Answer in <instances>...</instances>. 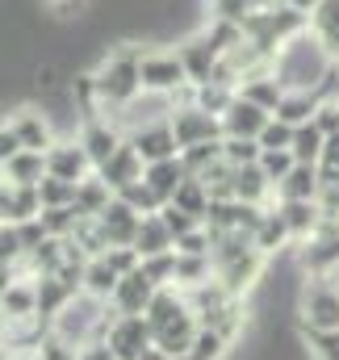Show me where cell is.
Masks as SVG:
<instances>
[{
  "mask_svg": "<svg viewBox=\"0 0 339 360\" xmlns=\"http://www.w3.org/2000/svg\"><path fill=\"white\" fill-rule=\"evenodd\" d=\"M13 130H17V139H21V147L25 151H51L59 139H55V122H51V113L46 109H17L13 117Z\"/></svg>",
  "mask_w": 339,
  "mask_h": 360,
  "instance_id": "obj_11",
  "label": "cell"
},
{
  "mask_svg": "<svg viewBox=\"0 0 339 360\" xmlns=\"http://www.w3.org/2000/svg\"><path fill=\"white\" fill-rule=\"evenodd\" d=\"M134 248H139V256H143V260H147V256H164V252H176V235L168 231V222H164L160 214H147V218H143V226H139Z\"/></svg>",
  "mask_w": 339,
  "mask_h": 360,
  "instance_id": "obj_21",
  "label": "cell"
},
{
  "mask_svg": "<svg viewBox=\"0 0 339 360\" xmlns=\"http://www.w3.org/2000/svg\"><path fill=\"white\" fill-rule=\"evenodd\" d=\"M268 197H276L272 180L264 176L260 164H248V168H235V201H255V205H268Z\"/></svg>",
  "mask_w": 339,
  "mask_h": 360,
  "instance_id": "obj_24",
  "label": "cell"
},
{
  "mask_svg": "<svg viewBox=\"0 0 339 360\" xmlns=\"http://www.w3.org/2000/svg\"><path fill=\"white\" fill-rule=\"evenodd\" d=\"M143 180H147L164 201H172V197H176V188L188 180V168H184V160H180V155H172V160H160V164H147Z\"/></svg>",
  "mask_w": 339,
  "mask_h": 360,
  "instance_id": "obj_22",
  "label": "cell"
},
{
  "mask_svg": "<svg viewBox=\"0 0 339 360\" xmlns=\"http://www.w3.org/2000/svg\"><path fill=\"white\" fill-rule=\"evenodd\" d=\"M113 197H117V193H113V188H109L101 176H96V172L76 184V210H80L84 218H101V214L109 210V201H113Z\"/></svg>",
  "mask_w": 339,
  "mask_h": 360,
  "instance_id": "obj_27",
  "label": "cell"
},
{
  "mask_svg": "<svg viewBox=\"0 0 339 360\" xmlns=\"http://www.w3.org/2000/svg\"><path fill=\"white\" fill-rule=\"evenodd\" d=\"M117 269L105 260V256H92L84 264V293L88 297H96V302H109L113 297V289H117Z\"/></svg>",
  "mask_w": 339,
  "mask_h": 360,
  "instance_id": "obj_28",
  "label": "cell"
},
{
  "mask_svg": "<svg viewBox=\"0 0 339 360\" xmlns=\"http://www.w3.org/2000/svg\"><path fill=\"white\" fill-rule=\"evenodd\" d=\"M323 147H327V134L314 122H306V126L293 130V155H298V164H323Z\"/></svg>",
  "mask_w": 339,
  "mask_h": 360,
  "instance_id": "obj_33",
  "label": "cell"
},
{
  "mask_svg": "<svg viewBox=\"0 0 339 360\" xmlns=\"http://www.w3.org/2000/svg\"><path fill=\"white\" fill-rule=\"evenodd\" d=\"M96 226H101V235H105V243H109V248H134L139 226H143V214H139L134 205H126L122 197H113V201H109V210L96 218Z\"/></svg>",
  "mask_w": 339,
  "mask_h": 360,
  "instance_id": "obj_8",
  "label": "cell"
},
{
  "mask_svg": "<svg viewBox=\"0 0 339 360\" xmlns=\"http://www.w3.org/2000/svg\"><path fill=\"white\" fill-rule=\"evenodd\" d=\"M180 160H184L188 176H201V172H210V168L222 160V139H218V143H197V147H184V151H180Z\"/></svg>",
  "mask_w": 339,
  "mask_h": 360,
  "instance_id": "obj_37",
  "label": "cell"
},
{
  "mask_svg": "<svg viewBox=\"0 0 339 360\" xmlns=\"http://www.w3.org/2000/svg\"><path fill=\"white\" fill-rule=\"evenodd\" d=\"M168 122H172V130H176L180 151H184V147H197V143H218V139H226L222 117H214V113L197 109L193 101H188V105H176Z\"/></svg>",
  "mask_w": 339,
  "mask_h": 360,
  "instance_id": "obj_5",
  "label": "cell"
},
{
  "mask_svg": "<svg viewBox=\"0 0 339 360\" xmlns=\"http://www.w3.org/2000/svg\"><path fill=\"white\" fill-rule=\"evenodd\" d=\"M298 331L314 360H339V331H310V327H298Z\"/></svg>",
  "mask_w": 339,
  "mask_h": 360,
  "instance_id": "obj_41",
  "label": "cell"
},
{
  "mask_svg": "<svg viewBox=\"0 0 339 360\" xmlns=\"http://www.w3.org/2000/svg\"><path fill=\"white\" fill-rule=\"evenodd\" d=\"M239 96H248L252 105L268 109V113H276V109H281V101H285V84L272 76V68H264V72H252V76L239 84Z\"/></svg>",
  "mask_w": 339,
  "mask_h": 360,
  "instance_id": "obj_20",
  "label": "cell"
},
{
  "mask_svg": "<svg viewBox=\"0 0 339 360\" xmlns=\"http://www.w3.org/2000/svg\"><path fill=\"white\" fill-rule=\"evenodd\" d=\"M117 197H122L126 205H134V210H139L143 218H147V214H160V210L168 205V201H164V197H160V193H155V188L147 184V180H134V184H126V188H122Z\"/></svg>",
  "mask_w": 339,
  "mask_h": 360,
  "instance_id": "obj_34",
  "label": "cell"
},
{
  "mask_svg": "<svg viewBox=\"0 0 339 360\" xmlns=\"http://www.w3.org/2000/svg\"><path fill=\"white\" fill-rule=\"evenodd\" d=\"M310 34L323 42V51L339 63V0H323L310 17Z\"/></svg>",
  "mask_w": 339,
  "mask_h": 360,
  "instance_id": "obj_23",
  "label": "cell"
},
{
  "mask_svg": "<svg viewBox=\"0 0 339 360\" xmlns=\"http://www.w3.org/2000/svg\"><path fill=\"white\" fill-rule=\"evenodd\" d=\"M285 8H293V13H306V17H314V8L323 4V0H281Z\"/></svg>",
  "mask_w": 339,
  "mask_h": 360,
  "instance_id": "obj_51",
  "label": "cell"
},
{
  "mask_svg": "<svg viewBox=\"0 0 339 360\" xmlns=\"http://www.w3.org/2000/svg\"><path fill=\"white\" fill-rule=\"evenodd\" d=\"M155 281L147 276L143 269H134L130 276H122L117 281V289H113V297H109V306L117 310V314H147V306H151V297H155Z\"/></svg>",
  "mask_w": 339,
  "mask_h": 360,
  "instance_id": "obj_12",
  "label": "cell"
},
{
  "mask_svg": "<svg viewBox=\"0 0 339 360\" xmlns=\"http://www.w3.org/2000/svg\"><path fill=\"white\" fill-rule=\"evenodd\" d=\"M176 252H180V256H210V252H214V235H210V226H197V231L180 235V239H176Z\"/></svg>",
  "mask_w": 339,
  "mask_h": 360,
  "instance_id": "obj_43",
  "label": "cell"
},
{
  "mask_svg": "<svg viewBox=\"0 0 339 360\" xmlns=\"http://www.w3.org/2000/svg\"><path fill=\"white\" fill-rule=\"evenodd\" d=\"M252 239H255V248H260L268 260H276L285 248H293V235H289V226H285V218H281L276 210H268V218L260 222V231H255Z\"/></svg>",
  "mask_w": 339,
  "mask_h": 360,
  "instance_id": "obj_25",
  "label": "cell"
},
{
  "mask_svg": "<svg viewBox=\"0 0 339 360\" xmlns=\"http://www.w3.org/2000/svg\"><path fill=\"white\" fill-rule=\"evenodd\" d=\"M176 55L184 59V72H188V84L193 89H201V84H210L214 80V72H218V46L205 38V30H197V34H188L180 46H176Z\"/></svg>",
  "mask_w": 339,
  "mask_h": 360,
  "instance_id": "obj_7",
  "label": "cell"
},
{
  "mask_svg": "<svg viewBox=\"0 0 339 360\" xmlns=\"http://www.w3.org/2000/svg\"><path fill=\"white\" fill-rule=\"evenodd\" d=\"M210 188H205V180L201 176H188L180 188H176V197H172V205H180V210H188V214H197L201 218V226H205V214H210Z\"/></svg>",
  "mask_w": 339,
  "mask_h": 360,
  "instance_id": "obj_31",
  "label": "cell"
},
{
  "mask_svg": "<svg viewBox=\"0 0 339 360\" xmlns=\"http://www.w3.org/2000/svg\"><path fill=\"white\" fill-rule=\"evenodd\" d=\"M276 214L285 218V226L293 235V248L306 243V239H314V231L323 222V205L319 201H276Z\"/></svg>",
  "mask_w": 339,
  "mask_h": 360,
  "instance_id": "obj_17",
  "label": "cell"
},
{
  "mask_svg": "<svg viewBox=\"0 0 339 360\" xmlns=\"http://www.w3.org/2000/svg\"><path fill=\"white\" fill-rule=\"evenodd\" d=\"M126 139L139 147V155H143L147 164H160V160L180 155V143H176V130H172L168 117H160V122H147V126H134Z\"/></svg>",
  "mask_w": 339,
  "mask_h": 360,
  "instance_id": "obj_9",
  "label": "cell"
},
{
  "mask_svg": "<svg viewBox=\"0 0 339 360\" xmlns=\"http://www.w3.org/2000/svg\"><path fill=\"white\" fill-rule=\"evenodd\" d=\"M139 80H143V92L172 96V101H180V92L193 89V84H188V72H184V59H180L176 51H164V46L143 51V59H139Z\"/></svg>",
  "mask_w": 339,
  "mask_h": 360,
  "instance_id": "obj_2",
  "label": "cell"
},
{
  "mask_svg": "<svg viewBox=\"0 0 339 360\" xmlns=\"http://www.w3.org/2000/svg\"><path fill=\"white\" fill-rule=\"evenodd\" d=\"M139 360H168V356H164L160 348H147V352H143V356H139Z\"/></svg>",
  "mask_w": 339,
  "mask_h": 360,
  "instance_id": "obj_54",
  "label": "cell"
},
{
  "mask_svg": "<svg viewBox=\"0 0 339 360\" xmlns=\"http://www.w3.org/2000/svg\"><path fill=\"white\" fill-rule=\"evenodd\" d=\"M160 218L168 222V231H172V235H176V239L201 226V218H197V214H188V210H180V205H172V201H168V205H164V210H160Z\"/></svg>",
  "mask_w": 339,
  "mask_h": 360,
  "instance_id": "obj_45",
  "label": "cell"
},
{
  "mask_svg": "<svg viewBox=\"0 0 339 360\" xmlns=\"http://www.w3.org/2000/svg\"><path fill=\"white\" fill-rule=\"evenodd\" d=\"M268 109H260L252 105L248 96H235L231 101V109L222 113V130H226V139H260V130L268 126Z\"/></svg>",
  "mask_w": 339,
  "mask_h": 360,
  "instance_id": "obj_14",
  "label": "cell"
},
{
  "mask_svg": "<svg viewBox=\"0 0 339 360\" xmlns=\"http://www.w3.org/2000/svg\"><path fill=\"white\" fill-rule=\"evenodd\" d=\"M80 147L88 151V160H92V168H101V164H109L113 155H117V147L126 143V130L113 122V117H84L80 122Z\"/></svg>",
  "mask_w": 339,
  "mask_h": 360,
  "instance_id": "obj_6",
  "label": "cell"
},
{
  "mask_svg": "<svg viewBox=\"0 0 339 360\" xmlns=\"http://www.w3.org/2000/svg\"><path fill=\"white\" fill-rule=\"evenodd\" d=\"M139 59H143V46L126 42L122 51H109L96 68H92V80H96V101L101 109H130L139 96H143V80H139Z\"/></svg>",
  "mask_w": 339,
  "mask_h": 360,
  "instance_id": "obj_1",
  "label": "cell"
},
{
  "mask_svg": "<svg viewBox=\"0 0 339 360\" xmlns=\"http://www.w3.org/2000/svg\"><path fill=\"white\" fill-rule=\"evenodd\" d=\"M293 130L298 126H289L281 117H268V126L260 130V147L264 151H293Z\"/></svg>",
  "mask_w": 339,
  "mask_h": 360,
  "instance_id": "obj_40",
  "label": "cell"
},
{
  "mask_svg": "<svg viewBox=\"0 0 339 360\" xmlns=\"http://www.w3.org/2000/svg\"><path fill=\"white\" fill-rule=\"evenodd\" d=\"M323 180H319V164H298L289 176L276 184V201H319Z\"/></svg>",
  "mask_w": 339,
  "mask_h": 360,
  "instance_id": "obj_18",
  "label": "cell"
},
{
  "mask_svg": "<svg viewBox=\"0 0 339 360\" xmlns=\"http://www.w3.org/2000/svg\"><path fill=\"white\" fill-rule=\"evenodd\" d=\"M38 197H42V210H63V205H76V184L59 176H46L38 184Z\"/></svg>",
  "mask_w": 339,
  "mask_h": 360,
  "instance_id": "obj_39",
  "label": "cell"
},
{
  "mask_svg": "<svg viewBox=\"0 0 339 360\" xmlns=\"http://www.w3.org/2000/svg\"><path fill=\"white\" fill-rule=\"evenodd\" d=\"M0 319H4V323L38 319V281H34V276H17V281L0 293Z\"/></svg>",
  "mask_w": 339,
  "mask_h": 360,
  "instance_id": "obj_16",
  "label": "cell"
},
{
  "mask_svg": "<svg viewBox=\"0 0 339 360\" xmlns=\"http://www.w3.org/2000/svg\"><path fill=\"white\" fill-rule=\"evenodd\" d=\"M34 218H42V197H38V188H30V184H8V222L17 226V222H34Z\"/></svg>",
  "mask_w": 339,
  "mask_h": 360,
  "instance_id": "obj_30",
  "label": "cell"
},
{
  "mask_svg": "<svg viewBox=\"0 0 339 360\" xmlns=\"http://www.w3.org/2000/svg\"><path fill=\"white\" fill-rule=\"evenodd\" d=\"M25 147H21V139H17V130H13V122H0V168L13 160V155H21Z\"/></svg>",
  "mask_w": 339,
  "mask_h": 360,
  "instance_id": "obj_48",
  "label": "cell"
},
{
  "mask_svg": "<svg viewBox=\"0 0 339 360\" xmlns=\"http://www.w3.org/2000/svg\"><path fill=\"white\" fill-rule=\"evenodd\" d=\"M197 314L193 310H184L180 319H172V323H160V327H151V335H155V348L164 352V356H188V348H193V340H197Z\"/></svg>",
  "mask_w": 339,
  "mask_h": 360,
  "instance_id": "obj_15",
  "label": "cell"
},
{
  "mask_svg": "<svg viewBox=\"0 0 339 360\" xmlns=\"http://www.w3.org/2000/svg\"><path fill=\"white\" fill-rule=\"evenodd\" d=\"M319 92H285V101H281V109L272 113V117H281V122H289V126H306V122H314V113H319Z\"/></svg>",
  "mask_w": 339,
  "mask_h": 360,
  "instance_id": "obj_29",
  "label": "cell"
},
{
  "mask_svg": "<svg viewBox=\"0 0 339 360\" xmlns=\"http://www.w3.org/2000/svg\"><path fill=\"white\" fill-rule=\"evenodd\" d=\"M184 310H188L184 289H180V285H160V289H155V297H151V306H147V323H151V327H160V323L180 319Z\"/></svg>",
  "mask_w": 339,
  "mask_h": 360,
  "instance_id": "obj_26",
  "label": "cell"
},
{
  "mask_svg": "<svg viewBox=\"0 0 339 360\" xmlns=\"http://www.w3.org/2000/svg\"><path fill=\"white\" fill-rule=\"evenodd\" d=\"M260 155H264L260 139H222V160H226L231 168H248V164H260Z\"/></svg>",
  "mask_w": 339,
  "mask_h": 360,
  "instance_id": "obj_38",
  "label": "cell"
},
{
  "mask_svg": "<svg viewBox=\"0 0 339 360\" xmlns=\"http://www.w3.org/2000/svg\"><path fill=\"white\" fill-rule=\"evenodd\" d=\"M260 168H264V176L272 180V188H276L281 180L298 168V155H293V151H264V155H260Z\"/></svg>",
  "mask_w": 339,
  "mask_h": 360,
  "instance_id": "obj_42",
  "label": "cell"
},
{
  "mask_svg": "<svg viewBox=\"0 0 339 360\" xmlns=\"http://www.w3.org/2000/svg\"><path fill=\"white\" fill-rule=\"evenodd\" d=\"M143 172H147V160L139 155V147H134L130 139H126V143L117 147V155H113L109 164H101V168H96V176L105 180V184H109L113 193H122L126 184H134V180H143Z\"/></svg>",
  "mask_w": 339,
  "mask_h": 360,
  "instance_id": "obj_13",
  "label": "cell"
},
{
  "mask_svg": "<svg viewBox=\"0 0 339 360\" xmlns=\"http://www.w3.org/2000/svg\"><path fill=\"white\" fill-rule=\"evenodd\" d=\"M226 352H231V340L222 331L201 327L197 340H193V348H188V360H226Z\"/></svg>",
  "mask_w": 339,
  "mask_h": 360,
  "instance_id": "obj_36",
  "label": "cell"
},
{
  "mask_svg": "<svg viewBox=\"0 0 339 360\" xmlns=\"http://www.w3.org/2000/svg\"><path fill=\"white\" fill-rule=\"evenodd\" d=\"M80 222H84V214H80L76 205H63V210H42V226H46V235H51V239H72Z\"/></svg>",
  "mask_w": 339,
  "mask_h": 360,
  "instance_id": "obj_35",
  "label": "cell"
},
{
  "mask_svg": "<svg viewBox=\"0 0 339 360\" xmlns=\"http://www.w3.org/2000/svg\"><path fill=\"white\" fill-rule=\"evenodd\" d=\"M51 4H68V0H51Z\"/></svg>",
  "mask_w": 339,
  "mask_h": 360,
  "instance_id": "obj_56",
  "label": "cell"
},
{
  "mask_svg": "<svg viewBox=\"0 0 339 360\" xmlns=\"http://www.w3.org/2000/svg\"><path fill=\"white\" fill-rule=\"evenodd\" d=\"M298 327L339 331V285L331 276H319L298 293Z\"/></svg>",
  "mask_w": 339,
  "mask_h": 360,
  "instance_id": "obj_3",
  "label": "cell"
},
{
  "mask_svg": "<svg viewBox=\"0 0 339 360\" xmlns=\"http://www.w3.org/2000/svg\"><path fill=\"white\" fill-rule=\"evenodd\" d=\"M319 180H323V188H339V168H331V164H319Z\"/></svg>",
  "mask_w": 339,
  "mask_h": 360,
  "instance_id": "obj_52",
  "label": "cell"
},
{
  "mask_svg": "<svg viewBox=\"0 0 339 360\" xmlns=\"http://www.w3.org/2000/svg\"><path fill=\"white\" fill-rule=\"evenodd\" d=\"M76 360H117V356H113L109 340H88V344H80V352H76Z\"/></svg>",
  "mask_w": 339,
  "mask_h": 360,
  "instance_id": "obj_49",
  "label": "cell"
},
{
  "mask_svg": "<svg viewBox=\"0 0 339 360\" xmlns=\"http://www.w3.org/2000/svg\"><path fill=\"white\" fill-rule=\"evenodd\" d=\"M314 126H319L323 134H339V96H323V101H319Z\"/></svg>",
  "mask_w": 339,
  "mask_h": 360,
  "instance_id": "obj_47",
  "label": "cell"
},
{
  "mask_svg": "<svg viewBox=\"0 0 339 360\" xmlns=\"http://www.w3.org/2000/svg\"><path fill=\"white\" fill-rule=\"evenodd\" d=\"M168 360H188V356H168Z\"/></svg>",
  "mask_w": 339,
  "mask_h": 360,
  "instance_id": "obj_55",
  "label": "cell"
},
{
  "mask_svg": "<svg viewBox=\"0 0 339 360\" xmlns=\"http://www.w3.org/2000/svg\"><path fill=\"white\" fill-rule=\"evenodd\" d=\"M105 340H109V348H113L117 360H139L147 348H155L147 314H113L109 327H105Z\"/></svg>",
  "mask_w": 339,
  "mask_h": 360,
  "instance_id": "obj_4",
  "label": "cell"
},
{
  "mask_svg": "<svg viewBox=\"0 0 339 360\" xmlns=\"http://www.w3.org/2000/svg\"><path fill=\"white\" fill-rule=\"evenodd\" d=\"M105 260L117 269V276H130L134 269H143V256H139V248H109V252H105Z\"/></svg>",
  "mask_w": 339,
  "mask_h": 360,
  "instance_id": "obj_46",
  "label": "cell"
},
{
  "mask_svg": "<svg viewBox=\"0 0 339 360\" xmlns=\"http://www.w3.org/2000/svg\"><path fill=\"white\" fill-rule=\"evenodd\" d=\"M143 272H147L155 285H176V252H164V256H147V260H143Z\"/></svg>",
  "mask_w": 339,
  "mask_h": 360,
  "instance_id": "obj_44",
  "label": "cell"
},
{
  "mask_svg": "<svg viewBox=\"0 0 339 360\" xmlns=\"http://www.w3.org/2000/svg\"><path fill=\"white\" fill-rule=\"evenodd\" d=\"M46 176H51L46 172V151H21V155H13L0 168V180L4 184H30V188H38Z\"/></svg>",
  "mask_w": 339,
  "mask_h": 360,
  "instance_id": "obj_19",
  "label": "cell"
},
{
  "mask_svg": "<svg viewBox=\"0 0 339 360\" xmlns=\"http://www.w3.org/2000/svg\"><path fill=\"white\" fill-rule=\"evenodd\" d=\"M13 281H17V269H13V264H0V293H4Z\"/></svg>",
  "mask_w": 339,
  "mask_h": 360,
  "instance_id": "obj_53",
  "label": "cell"
},
{
  "mask_svg": "<svg viewBox=\"0 0 339 360\" xmlns=\"http://www.w3.org/2000/svg\"><path fill=\"white\" fill-rule=\"evenodd\" d=\"M0 352H4V340H0Z\"/></svg>",
  "mask_w": 339,
  "mask_h": 360,
  "instance_id": "obj_57",
  "label": "cell"
},
{
  "mask_svg": "<svg viewBox=\"0 0 339 360\" xmlns=\"http://www.w3.org/2000/svg\"><path fill=\"white\" fill-rule=\"evenodd\" d=\"M323 164L339 168V134H327V147H323Z\"/></svg>",
  "mask_w": 339,
  "mask_h": 360,
  "instance_id": "obj_50",
  "label": "cell"
},
{
  "mask_svg": "<svg viewBox=\"0 0 339 360\" xmlns=\"http://www.w3.org/2000/svg\"><path fill=\"white\" fill-rule=\"evenodd\" d=\"M214 281V256H180L176 252V285L180 289H197Z\"/></svg>",
  "mask_w": 339,
  "mask_h": 360,
  "instance_id": "obj_32",
  "label": "cell"
},
{
  "mask_svg": "<svg viewBox=\"0 0 339 360\" xmlns=\"http://www.w3.org/2000/svg\"><path fill=\"white\" fill-rule=\"evenodd\" d=\"M46 172H51V176H59V180L80 184V180H88L96 168H92L88 151L80 147V139H59V143L46 151Z\"/></svg>",
  "mask_w": 339,
  "mask_h": 360,
  "instance_id": "obj_10",
  "label": "cell"
}]
</instances>
